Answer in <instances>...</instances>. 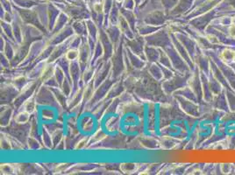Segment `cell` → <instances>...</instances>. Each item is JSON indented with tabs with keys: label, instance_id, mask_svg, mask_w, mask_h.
Here are the masks:
<instances>
[{
	"label": "cell",
	"instance_id": "6da1fadb",
	"mask_svg": "<svg viewBox=\"0 0 235 175\" xmlns=\"http://www.w3.org/2000/svg\"><path fill=\"white\" fill-rule=\"evenodd\" d=\"M229 32H230V34H231L232 36L235 37V25H233L232 26H231Z\"/></svg>",
	"mask_w": 235,
	"mask_h": 175
}]
</instances>
